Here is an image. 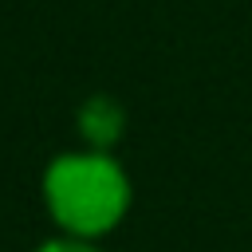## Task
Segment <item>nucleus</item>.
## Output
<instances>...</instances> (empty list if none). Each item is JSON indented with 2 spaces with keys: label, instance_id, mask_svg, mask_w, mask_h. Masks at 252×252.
I'll use <instances>...</instances> for the list:
<instances>
[{
  "label": "nucleus",
  "instance_id": "nucleus-1",
  "mask_svg": "<svg viewBox=\"0 0 252 252\" xmlns=\"http://www.w3.org/2000/svg\"><path fill=\"white\" fill-rule=\"evenodd\" d=\"M43 205L67 236H106L130 209V177L110 150H71L43 169Z\"/></svg>",
  "mask_w": 252,
  "mask_h": 252
},
{
  "label": "nucleus",
  "instance_id": "nucleus-2",
  "mask_svg": "<svg viewBox=\"0 0 252 252\" xmlns=\"http://www.w3.org/2000/svg\"><path fill=\"white\" fill-rule=\"evenodd\" d=\"M75 130L91 150H114L126 134V106L114 94H87L75 110Z\"/></svg>",
  "mask_w": 252,
  "mask_h": 252
},
{
  "label": "nucleus",
  "instance_id": "nucleus-3",
  "mask_svg": "<svg viewBox=\"0 0 252 252\" xmlns=\"http://www.w3.org/2000/svg\"><path fill=\"white\" fill-rule=\"evenodd\" d=\"M35 252H102V248H94V244H91V240H83V236H59V240L39 244Z\"/></svg>",
  "mask_w": 252,
  "mask_h": 252
}]
</instances>
